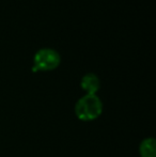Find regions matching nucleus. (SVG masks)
Wrapping results in <instances>:
<instances>
[{
    "label": "nucleus",
    "instance_id": "f257e3e1",
    "mask_svg": "<svg viewBox=\"0 0 156 157\" xmlns=\"http://www.w3.org/2000/svg\"><path fill=\"white\" fill-rule=\"evenodd\" d=\"M103 111V104L96 94H86L78 99L75 106V113L82 121H91L98 118Z\"/></svg>",
    "mask_w": 156,
    "mask_h": 157
},
{
    "label": "nucleus",
    "instance_id": "f03ea898",
    "mask_svg": "<svg viewBox=\"0 0 156 157\" xmlns=\"http://www.w3.org/2000/svg\"><path fill=\"white\" fill-rule=\"evenodd\" d=\"M60 62L61 57L57 50L52 48H41L34 55L32 71H51L58 67Z\"/></svg>",
    "mask_w": 156,
    "mask_h": 157
},
{
    "label": "nucleus",
    "instance_id": "7ed1b4c3",
    "mask_svg": "<svg viewBox=\"0 0 156 157\" xmlns=\"http://www.w3.org/2000/svg\"><path fill=\"white\" fill-rule=\"evenodd\" d=\"M80 86L82 90L87 92V94H95L100 89V79L93 73H88L81 79Z\"/></svg>",
    "mask_w": 156,
    "mask_h": 157
},
{
    "label": "nucleus",
    "instance_id": "20e7f679",
    "mask_svg": "<svg viewBox=\"0 0 156 157\" xmlns=\"http://www.w3.org/2000/svg\"><path fill=\"white\" fill-rule=\"evenodd\" d=\"M156 144L154 138H146L141 142L139 147L141 157H156Z\"/></svg>",
    "mask_w": 156,
    "mask_h": 157
}]
</instances>
